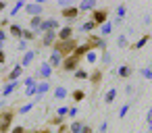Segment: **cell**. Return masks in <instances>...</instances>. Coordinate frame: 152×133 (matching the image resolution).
Here are the masks:
<instances>
[{
    "label": "cell",
    "mask_w": 152,
    "mask_h": 133,
    "mask_svg": "<svg viewBox=\"0 0 152 133\" xmlns=\"http://www.w3.org/2000/svg\"><path fill=\"white\" fill-rule=\"evenodd\" d=\"M77 48V40H67V42H54V46H52V50H56L63 58H67V56H71L73 54V50Z\"/></svg>",
    "instance_id": "obj_1"
},
{
    "label": "cell",
    "mask_w": 152,
    "mask_h": 133,
    "mask_svg": "<svg viewBox=\"0 0 152 133\" xmlns=\"http://www.w3.org/2000/svg\"><path fill=\"white\" fill-rule=\"evenodd\" d=\"M15 110L9 108V110H2L0 112V133H9L11 127H13V118H15Z\"/></svg>",
    "instance_id": "obj_2"
},
{
    "label": "cell",
    "mask_w": 152,
    "mask_h": 133,
    "mask_svg": "<svg viewBox=\"0 0 152 133\" xmlns=\"http://www.w3.org/2000/svg\"><path fill=\"white\" fill-rule=\"evenodd\" d=\"M36 81H48L50 77H52V67L48 65V63H42V65H38L36 67V73L31 75Z\"/></svg>",
    "instance_id": "obj_3"
},
{
    "label": "cell",
    "mask_w": 152,
    "mask_h": 133,
    "mask_svg": "<svg viewBox=\"0 0 152 133\" xmlns=\"http://www.w3.org/2000/svg\"><path fill=\"white\" fill-rule=\"evenodd\" d=\"M61 29V21L54 19V17H48V19H42V25L38 29V36L46 33V31H58Z\"/></svg>",
    "instance_id": "obj_4"
},
{
    "label": "cell",
    "mask_w": 152,
    "mask_h": 133,
    "mask_svg": "<svg viewBox=\"0 0 152 133\" xmlns=\"http://www.w3.org/2000/svg\"><path fill=\"white\" fill-rule=\"evenodd\" d=\"M61 17L67 21V25H71V23H75L77 19H79V11H77V7H67V9H61Z\"/></svg>",
    "instance_id": "obj_5"
},
{
    "label": "cell",
    "mask_w": 152,
    "mask_h": 133,
    "mask_svg": "<svg viewBox=\"0 0 152 133\" xmlns=\"http://www.w3.org/2000/svg\"><path fill=\"white\" fill-rule=\"evenodd\" d=\"M90 19L100 27V25H104L106 21H108V9H94L92 11V15H90Z\"/></svg>",
    "instance_id": "obj_6"
},
{
    "label": "cell",
    "mask_w": 152,
    "mask_h": 133,
    "mask_svg": "<svg viewBox=\"0 0 152 133\" xmlns=\"http://www.w3.org/2000/svg\"><path fill=\"white\" fill-rule=\"evenodd\" d=\"M79 63H81V60H77L75 56H67V58H63V63H61V71H63V73H73L75 69H79Z\"/></svg>",
    "instance_id": "obj_7"
},
{
    "label": "cell",
    "mask_w": 152,
    "mask_h": 133,
    "mask_svg": "<svg viewBox=\"0 0 152 133\" xmlns=\"http://www.w3.org/2000/svg\"><path fill=\"white\" fill-rule=\"evenodd\" d=\"M23 11H25L29 17H42V13H44V4H42V2H31V4H25Z\"/></svg>",
    "instance_id": "obj_8"
},
{
    "label": "cell",
    "mask_w": 152,
    "mask_h": 133,
    "mask_svg": "<svg viewBox=\"0 0 152 133\" xmlns=\"http://www.w3.org/2000/svg\"><path fill=\"white\" fill-rule=\"evenodd\" d=\"M88 44H90V48H92V50H96V52H98V50H102V52H104V50H108V48H106V40H104V38H100V36H90Z\"/></svg>",
    "instance_id": "obj_9"
},
{
    "label": "cell",
    "mask_w": 152,
    "mask_h": 133,
    "mask_svg": "<svg viewBox=\"0 0 152 133\" xmlns=\"http://www.w3.org/2000/svg\"><path fill=\"white\" fill-rule=\"evenodd\" d=\"M67 40H73V25H63L56 31V42H67Z\"/></svg>",
    "instance_id": "obj_10"
},
{
    "label": "cell",
    "mask_w": 152,
    "mask_h": 133,
    "mask_svg": "<svg viewBox=\"0 0 152 133\" xmlns=\"http://www.w3.org/2000/svg\"><path fill=\"white\" fill-rule=\"evenodd\" d=\"M54 42H56V31H46V33L40 36V46L42 48H52Z\"/></svg>",
    "instance_id": "obj_11"
},
{
    "label": "cell",
    "mask_w": 152,
    "mask_h": 133,
    "mask_svg": "<svg viewBox=\"0 0 152 133\" xmlns=\"http://www.w3.org/2000/svg\"><path fill=\"white\" fill-rule=\"evenodd\" d=\"M21 75H23V67L17 63V65H15V67L4 75V83H9V81H19V79H21Z\"/></svg>",
    "instance_id": "obj_12"
},
{
    "label": "cell",
    "mask_w": 152,
    "mask_h": 133,
    "mask_svg": "<svg viewBox=\"0 0 152 133\" xmlns=\"http://www.w3.org/2000/svg\"><path fill=\"white\" fill-rule=\"evenodd\" d=\"M50 89H52V87H50V81H38V83H36V96H34V98H44Z\"/></svg>",
    "instance_id": "obj_13"
},
{
    "label": "cell",
    "mask_w": 152,
    "mask_h": 133,
    "mask_svg": "<svg viewBox=\"0 0 152 133\" xmlns=\"http://www.w3.org/2000/svg\"><path fill=\"white\" fill-rule=\"evenodd\" d=\"M94 9H98V7H96V0H81V2L77 4L79 15H81V13H92Z\"/></svg>",
    "instance_id": "obj_14"
},
{
    "label": "cell",
    "mask_w": 152,
    "mask_h": 133,
    "mask_svg": "<svg viewBox=\"0 0 152 133\" xmlns=\"http://www.w3.org/2000/svg\"><path fill=\"white\" fill-rule=\"evenodd\" d=\"M90 50H92V48H90V44H88V42H83V44H77V48L73 50V54H71V56H75L77 60H81Z\"/></svg>",
    "instance_id": "obj_15"
},
{
    "label": "cell",
    "mask_w": 152,
    "mask_h": 133,
    "mask_svg": "<svg viewBox=\"0 0 152 133\" xmlns=\"http://www.w3.org/2000/svg\"><path fill=\"white\" fill-rule=\"evenodd\" d=\"M36 54H38V50H27V52H23V58H21V67L25 69V67H29L34 60H36Z\"/></svg>",
    "instance_id": "obj_16"
},
{
    "label": "cell",
    "mask_w": 152,
    "mask_h": 133,
    "mask_svg": "<svg viewBox=\"0 0 152 133\" xmlns=\"http://www.w3.org/2000/svg\"><path fill=\"white\" fill-rule=\"evenodd\" d=\"M46 63H48V65H50V67H52V71H54V69H56V67H58V69H61V63H63V56H61V54H58V52H56V50H52V52H50V56H48V60H46Z\"/></svg>",
    "instance_id": "obj_17"
},
{
    "label": "cell",
    "mask_w": 152,
    "mask_h": 133,
    "mask_svg": "<svg viewBox=\"0 0 152 133\" xmlns=\"http://www.w3.org/2000/svg\"><path fill=\"white\" fill-rule=\"evenodd\" d=\"M19 85H21V81H9V83H4V87H2V98H9L11 94H15Z\"/></svg>",
    "instance_id": "obj_18"
},
{
    "label": "cell",
    "mask_w": 152,
    "mask_h": 133,
    "mask_svg": "<svg viewBox=\"0 0 152 133\" xmlns=\"http://www.w3.org/2000/svg\"><path fill=\"white\" fill-rule=\"evenodd\" d=\"M88 79L92 81V85H94V87H98V85L102 83V69H94V71L88 75Z\"/></svg>",
    "instance_id": "obj_19"
},
{
    "label": "cell",
    "mask_w": 152,
    "mask_h": 133,
    "mask_svg": "<svg viewBox=\"0 0 152 133\" xmlns=\"http://www.w3.org/2000/svg\"><path fill=\"white\" fill-rule=\"evenodd\" d=\"M9 36H13V38H17V40H21V33H23V27L19 25V23H11L9 25V31H7Z\"/></svg>",
    "instance_id": "obj_20"
},
{
    "label": "cell",
    "mask_w": 152,
    "mask_h": 133,
    "mask_svg": "<svg viewBox=\"0 0 152 133\" xmlns=\"http://www.w3.org/2000/svg\"><path fill=\"white\" fill-rule=\"evenodd\" d=\"M117 75H119L121 79H129V77L133 75V69H131L129 65H121V67L117 69Z\"/></svg>",
    "instance_id": "obj_21"
},
{
    "label": "cell",
    "mask_w": 152,
    "mask_h": 133,
    "mask_svg": "<svg viewBox=\"0 0 152 133\" xmlns=\"http://www.w3.org/2000/svg\"><path fill=\"white\" fill-rule=\"evenodd\" d=\"M125 15H127V4H119V7H117V19H115V23L121 25L123 19H125ZM115 23H113V25H115Z\"/></svg>",
    "instance_id": "obj_22"
},
{
    "label": "cell",
    "mask_w": 152,
    "mask_h": 133,
    "mask_svg": "<svg viewBox=\"0 0 152 133\" xmlns=\"http://www.w3.org/2000/svg\"><path fill=\"white\" fill-rule=\"evenodd\" d=\"M98 29H100V38H104V40H106V36H110V33H113V21L108 19V21H106L104 25H100Z\"/></svg>",
    "instance_id": "obj_23"
},
{
    "label": "cell",
    "mask_w": 152,
    "mask_h": 133,
    "mask_svg": "<svg viewBox=\"0 0 152 133\" xmlns=\"http://www.w3.org/2000/svg\"><path fill=\"white\" fill-rule=\"evenodd\" d=\"M148 42H150V33H144V36H142V38L135 42V44H131V50H142V48H144Z\"/></svg>",
    "instance_id": "obj_24"
},
{
    "label": "cell",
    "mask_w": 152,
    "mask_h": 133,
    "mask_svg": "<svg viewBox=\"0 0 152 133\" xmlns=\"http://www.w3.org/2000/svg\"><path fill=\"white\" fill-rule=\"evenodd\" d=\"M67 96H69V89L65 85H56L54 87V100H65Z\"/></svg>",
    "instance_id": "obj_25"
},
{
    "label": "cell",
    "mask_w": 152,
    "mask_h": 133,
    "mask_svg": "<svg viewBox=\"0 0 152 133\" xmlns=\"http://www.w3.org/2000/svg\"><path fill=\"white\" fill-rule=\"evenodd\" d=\"M25 4H27L25 0H17V2L13 4V9L9 11V15H11V17H17V15H19V13L23 11V7H25Z\"/></svg>",
    "instance_id": "obj_26"
},
{
    "label": "cell",
    "mask_w": 152,
    "mask_h": 133,
    "mask_svg": "<svg viewBox=\"0 0 152 133\" xmlns=\"http://www.w3.org/2000/svg\"><path fill=\"white\" fill-rule=\"evenodd\" d=\"M42 19H44V17H31V19H29V27H27V29H31V31L38 36V29H40V25H42Z\"/></svg>",
    "instance_id": "obj_27"
},
{
    "label": "cell",
    "mask_w": 152,
    "mask_h": 133,
    "mask_svg": "<svg viewBox=\"0 0 152 133\" xmlns=\"http://www.w3.org/2000/svg\"><path fill=\"white\" fill-rule=\"evenodd\" d=\"M79 29H81L83 33H90V31H94V29H98V25H96V23H94L92 19H86V21L81 23V27H79Z\"/></svg>",
    "instance_id": "obj_28"
},
{
    "label": "cell",
    "mask_w": 152,
    "mask_h": 133,
    "mask_svg": "<svg viewBox=\"0 0 152 133\" xmlns=\"http://www.w3.org/2000/svg\"><path fill=\"white\" fill-rule=\"evenodd\" d=\"M36 104H38V100H34V102H27V104H21L17 112H19V114H29V112L36 108Z\"/></svg>",
    "instance_id": "obj_29"
},
{
    "label": "cell",
    "mask_w": 152,
    "mask_h": 133,
    "mask_svg": "<svg viewBox=\"0 0 152 133\" xmlns=\"http://www.w3.org/2000/svg\"><path fill=\"white\" fill-rule=\"evenodd\" d=\"M83 121H71V125H67L69 127V133H81V129H83Z\"/></svg>",
    "instance_id": "obj_30"
},
{
    "label": "cell",
    "mask_w": 152,
    "mask_h": 133,
    "mask_svg": "<svg viewBox=\"0 0 152 133\" xmlns=\"http://www.w3.org/2000/svg\"><path fill=\"white\" fill-rule=\"evenodd\" d=\"M117 94H119V92H117V87H110V89L104 94V104H113V102H115V98H117Z\"/></svg>",
    "instance_id": "obj_31"
},
{
    "label": "cell",
    "mask_w": 152,
    "mask_h": 133,
    "mask_svg": "<svg viewBox=\"0 0 152 133\" xmlns=\"http://www.w3.org/2000/svg\"><path fill=\"white\" fill-rule=\"evenodd\" d=\"M21 40H25V42L29 44V42H34V40H38V36H36V33H34L31 29H25V27H23V33H21Z\"/></svg>",
    "instance_id": "obj_32"
},
{
    "label": "cell",
    "mask_w": 152,
    "mask_h": 133,
    "mask_svg": "<svg viewBox=\"0 0 152 133\" xmlns=\"http://www.w3.org/2000/svg\"><path fill=\"white\" fill-rule=\"evenodd\" d=\"M83 58L88 60V65H96V63H98V52H96V50H90Z\"/></svg>",
    "instance_id": "obj_33"
},
{
    "label": "cell",
    "mask_w": 152,
    "mask_h": 133,
    "mask_svg": "<svg viewBox=\"0 0 152 133\" xmlns=\"http://www.w3.org/2000/svg\"><path fill=\"white\" fill-rule=\"evenodd\" d=\"M100 63H102V65H104V67H108V65H110V63H113V54H110V52H108V50H104V52H102V54H100Z\"/></svg>",
    "instance_id": "obj_34"
},
{
    "label": "cell",
    "mask_w": 152,
    "mask_h": 133,
    "mask_svg": "<svg viewBox=\"0 0 152 133\" xmlns=\"http://www.w3.org/2000/svg\"><path fill=\"white\" fill-rule=\"evenodd\" d=\"M88 75H90V73H88L86 69H81V67L73 71V77H75V79H79V81H83V79H88Z\"/></svg>",
    "instance_id": "obj_35"
},
{
    "label": "cell",
    "mask_w": 152,
    "mask_h": 133,
    "mask_svg": "<svg viewBox=\"0 0 152 133\" xmlns=\"http://www.w3.org/2000/svg\"><path fill=\"white\" fill-rule=\"evenodd\" d=\"M71 98H73V102H81V100H86V92L83 89H73Z\"/></svg>",
    "instance_id": "obj_36"
},
{
    "label": "cell",
    "mask_w": 152,
    "mask_h": 133,
    "mask_svg": "<svg viewBox=\"0 0 152 133\" xmlns=\"http://www.w3.org/2000/svg\"><path fill=\"white\" fill-rule=\"evenodd\" d=\"M131 104H133V100H129V102H125L121 108H119V118H125L127 116V112H129V108H131Z\"/></svg>",
    "instance_id": "obj_37"
},
{
    "label": "cell",
    "mask_w": 152,
    "mask_h": 133,
    "mask_svg": "<svg viewBox=\"0 0 152 133\" xmlns=\"http://www.w3.org/2000/svg\"><path fill=\"white\" fill-rule=\"evenodd\" d=\"M137 75H142L144 79H148V81H152V71H150L148 67H142V69L137 71Z\"/></svg>",
    "instance_id": "obj_38"
},
{
    "label": "cell",
    "mask_w": 152,
    "mask_h": 133,
    "mask_svg": "<svg viewBox=\"0 0 152 133\" xmlns=\"http://www.w3.org/2000/svg\"><path fill=\"white\" fill-rule=\"evenodd\" d=\"M117 46H119V48H129L127 36H119V38H117Z\"/></svg>",
    "instance_id": "obj_39"
},
{
    "label": "cell",
    "mask_w": 152,
    "mask_h": 133,
    "mask_svg": "<svg viewBox=\"0 0 152 133\" xmlns=\"http://www.w3.org/2000/svg\"><path fill=\"white\" fill-rule=\"evenodd\" d=\"M63 123H65V118H63V116H56V114H54V116H50V125H52V127H61Z\"/></svg>",
    "instance_id": "obj_40"
},
{
    "label": "cell",
    "mask_w": 152,
    "mask_h": 133,
    "mask_svg": "<svg viewBox=\"0 0 152 133\" xmlns=\"http://www.w3.org/2000/svg\"><path fill=\"white\" fill-rule=\"evenodd\" d=\"M21 83H23V85H25V87H34V85H36V83H38V81H36V79H34V77H25V79H23V81H21Z\"/></svg>",
    "instance_id": "obj_41"
},
{
    "label": "cell",
    "mask_w": 152,
    "mask_h": 133,
    "mask_svg": "<svg viewBox=\"0 0 152 133\" xmlns=\"http://www.w3.org/2000/svg\"><path fill=\"white\" fill-rule=\"evenodd\" d=\"M67 110H69V106H61V108H56V112H54V114L65 118V116H67Z\"/></svg>",
    "instance_id": "obj_42"
},
{
    "label": "cell",
    "mask_w": 152,
    "mask_h": 133,
    "mask_svg": "<svg viewBox=\"0 0 152 133\" xmlns=\"http://www.w3.org/2000/svg\"><path fill=\"white\" fill-rule=\"evenodd\" d=\"M79 114V110H77V106H69V110H67V116H71V118H75Z\"/></svg>",
    "instance_id": "obj_43"
},
{
    "label": "cell",
    "mask_w": 152,
    "mask_h": 133,
    "mask_svg": "<svg viewBox=\"0 0 152 133\" xmlns=\"http://www.w3.org/2000/svg\"><path fill=\"white\" fill-rule=\"evenodd\" d=\"M17 50H19V52H27V42H25V40H19Z\"/></svg>",
    "instance_id": "obj_44"
},
{
    "label": "cell",
    "mask_w": 152,
    "mask_h": 133,
    "mask_svg": "<svg viewBox=\"0 0 152 133\" xmlns=\"http://www.w3.org/2000/svg\"><path fill=\"white\" fill-rule=\"evenodd\" d=\"M9 133H27V129L25 127H21V125H17V127H11V131Z\"/></svg>",
    "instance_id": "obj_45"
},
{
    "label": "cell",
    "mask_w": 152,
    "mask_h": 133,
    "mask_svg": "<svg viewBox=\"0 0 152 133\" xmlns=\"http://www.w3.org/2000/svg\"><path fill=\"white\" fill-rule=\"evenodd\" d=\"M36 96V85L34 87H25V98H34Z\"/></svg>",
    "instance_id": "obj_46"
},
{
    "label": "cell",
    "mask_w": 152,
    "mask_h": 133,
    "mask_svg": "<svg viewBox=\"0 0 152 133\" xmlns=\"http://www.w3.org/2000/svg\"><path fill=\"white\" fill-rule=\"evenodd\" d=\"M98 131H100V133H106V131H108V121H106V118H104V121L100 123V127H98Z\"/></svg>",
    "instance_id": "obj_47"
},
{
    "label": "cell",
    "mask_w": 152,
    "mask_h": 133,
    "mask_svg": "<svg viewBox=\"0 0 152 133\" xmlns=\"http://www.w3.org/2000/svg\"><path fill=\"white\" fill-rule=\"evenodd\" d=\"M133 92H135V87H133L131 83H127V85H125V94H127V96H133Z\"/></svg>",
    "instance_id": "obj_48"
},
{
    "label": "cell",
    "mask_w": 152,
    "mask_h": 133,
    "mask_svg": "<svg viewBox=\"0 0 152 133\" xmlns=\"http://www.w3.org/2000/svg\"><path fill=\"white\" fill-rule=\"evenodd\" d=\"M146 123L148 125H152V106L148 108V112H146Z\"/></svg>",
    "instance_id": "obj_49"
},
{
    "label": "cell",
    "mask_w": 152,
    "mask_h": 133,
    "mask_svg": "<svg viewBox=\"0 0 152 133\" xmlns=\"http://www.w3.org/2000/svg\"><path fill=\"white\" fill-rule=\"evenodd\" d=\"M58 7H61V9H67V7H71V0H58Z\"/></svg>",
    "instance_id": "obj_50"
},
{
    "label": "cell",
    "mask_w": 152,
    "mask_h": 133,
    "mask_svg": "<svg viewBox=\"0 0 152 133\" xmlns=\"http://www.w3.org/2000/svg\"><path fill=\"white\" fill-rule=\"evenodd\" d=\"M9 9V2H7V0H0V13H4Z\"/></svg>",
    "instance_id": "obj_51"
},
{
    "label": "cell",
    "mask_w": 152,
    "mask_h": 133,
    "mask_svg": "<svg viewBox=\"0 0 152 133\" xmlns=\"http://www.w3.org/2000/svg\"><path fill=\"white\" fill-rule=\"evenodd\" d=\"M4 63H7V52L0 50V65H4Z\"/></svg>",
    "instance_id": "obj_52"
},
{
    "label": "cell",
    "mask_w": 152,
    "mask_h": 133,
    "mask_svg": "<svg viewBox=\"0 0 152 133\" xmlns=\"http://www.w3.org/2000/svg\"><path fill=\"white\" fill-rule=\"evenodd\" d=\"M81 133H94V129H92L90 125H83V129H81Z\"/></svg>",
    "instance_id": "obj_53"
},
{
    "label": "cell",
    "mask_w": 152,
    "mask_h": 133,
    "mask_svg": "<svg viewBox=\"0 0 152 133\" xmlns=\"http://www.w3.org/2000/svg\"><path fill=\"white\" fill-rule=\"evenodd\" d=\"M27 133H42V131H38V129H36V131H27Z\"/></svg>",
    "instance_id": "obj_54"
},
{
    "label": "cell",
    "mask_w": 152,
    "mask_h": 133,
    "mask_svg": "<svg viewBox=\"0 0 152 133\" xmlns=\"http://www.w3.org/2000/svg\"><path fill=\"white\" fill-rule=\"evenodd\" d=\"M148 131H150V133H152V125H148Z\"/></svg>",
    "instance_id": "obj_55"
},
{
    "label": "cell",
    "mask_w": 152,
    "mask_h": 133,
    "mask_svg": "<svg viewBox=\"0 0 152 133\" xmlns=\"http://www.w3.org/2000/svg\"><path fill=\"white\" fill-rule=\"evenodd\" d=\"M150 23H152V19H150Z\"/></svg>",
    "instance_id": "obj_56"
}]
</instances>
